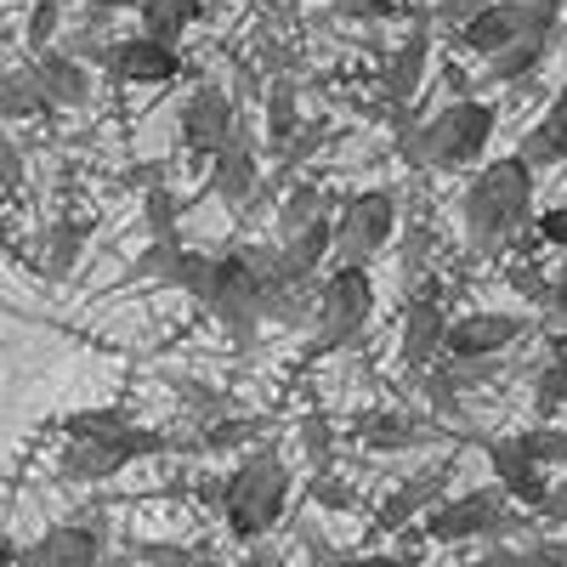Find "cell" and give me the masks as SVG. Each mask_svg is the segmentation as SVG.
Instances as JSON below:
<instances>
[{"label": "cell", "mask_w": 567, "mask_h": 567, "mask_svg": "<svg viewBox=\"0 0 567 567\" xmlns=\"http://www.w3.org/2000/svg\"><path fill=\"white\" fill-rule=\"evenodd\" d=\"M80 7H85V12H136L142 0H80Z\"/></svg>", "instance_id": "42"}, {"label": "cell", "mask_w": 567, "mask_h": 567, "mask_svg": "<svg viewBox=\"0 0 567 567\" xmlns=\"http://www.w3.org/2000/svg\"><path fill=\"white\" fill-rule=\"evenodd\" d=\"M425 58H432V34L425 29H414L398 52H392V63H386V103L392 109H403V103H414V91H420V80H425Z\"/></svg>", "instance_id": "20"}, {"label": "cell", "mask_w": 567, "mask_h": 567, "mask_svg": "<svg viewBox=\"0 0 567 567\" xmlns=\"http://www.w3.org/2000/svg\"><path fill=\"white\" fill-rule=\"evenodd\" d=\"M523 443H528V454L539 460V465H567V432H556V425L550 420H539L534 425V432H523Z\"/></svg>", "instance_id": "32"}, {"label": "cell", "mask_w": 567, "mask_h": 567, "mask_svg": "<svg viewBox=\"0 0 567 567\" xmlns=\"http://www.w3.org/2000/svg\"><path fill=\"white\" fill-rule=\"evenodd\" d=\"M80 245H85V227H80V221H58V227H52V239H45V250H52V261H45V272H52V278H63V272L74 267Z\"/></svg>", "instance_id": "31"}, {"label": "cell", "mask_w": 567, "mask_h": 567, "mask_svg": "<svg viewBox=\"0 0 567 567\" xmlns=\"http://www.w3.org/2000/svg\"><path fill=\"white\" fill-rule=\"evenodd\" d=\"M171 449H182V437H165V432H154V425H125V432H103V437H63L58 477L74 483V488L109 483V477H120L125 465L171 454Z\"/></svg>", "instance_id": "5"}, {"label": "cell", "mask_w": 567, "mask_h": 567, "mask_svg": "<svg viewBox=\"0 0 567 567\" xmlns=\"http://www.w3.org/2000/svg\"><path fill=\"white\" fill-rule=\"evenodd\" d=\"M58 34H63V7H58V0H34V12H29V45H34V52H45Z\"/></svg>", "instance_id": "33"}, {"label": "cell", "mask_w": 567, "mask_h": 567, "mask_svg": "<svg viewBox=\"0 0 567 567\" xmlns=\"http://www.w3.org/2000/svg\"><path fill=\"white\" fill-rule=\"evenodd\" d=\"M567 409V369L545 358V369L534 374V420H556Z\"/></svg>", "instance_id": "29"}, {"label": "cell", "mask_w": 567, "mask_h": 567, "mask_svg": "<svg viewBox=\"0 0 567 567\" xmlns=\"http://www.w3.org/2000/svg\"><path fill=\"white\" fill-rule=\"evenodd\" d=\"M109 556V528L103 523H58L45 528L29 550H18L23 567H91Z\"/></svg>", "instance_id": "16"}, {"label": "cell", "mask_w": 567, "mask_h": 567, "mask_svg": "<svg viewBox=\"0 0 567 567\" xmlns=\"http://www.w3.org/2000/svg\"><path fill=\"white\" fill-rule=\"evenodd\" d=\"M488 136H494V103L454 97L409 136V159L425 171H465L488 154Z\"/></svg>", "instance_id": "4"}, {"label": "cell", "mask_w": 567, "mask_h": 567, "mask_svg": "<svg viewBox=\"0 0 567 567\" xmlns=\"http://www.w3.org/2000/svg\"><path fill=\"white\" fill-rule=\"evenodd\" d=\"M437 499H449V465H425L420 477L398 483V488L381 499V511H374V534H398V528L420 523V516L432 511Z\"/></svg>", "instance_id": "18"}, {"label": "cell", "mask_w": 567, "mask_h": 567, "mask_svg": "<svg viewBox=\"0 0 567 567\" xmlns=\"http://www.w3.org/2000/svg\"><path fill=\"white\" fill-rule=\"evenodd\" d=\"M142 216H148L154 239H182V205L171 199V187L148 182V199H142Z\"/></svg>", "instance_id": "28"}, {"label": "cell", "mask_w": 567, "mask_h": 567, "mask_svg": "<svg viewBox=\"0 0 567 567\" xmlns=\"http://www.w3.org/2000/svg\"><path fill=\"white\" fill-rule=\"evenodd\" d=\"M545 307L561 318V329H567V261H561V272H550V296H545Z\"/></svg>", "instance_id": "39"}, {"label": "cell", "mask_w": 567, "mask_h": 567, "mask_svg": "<svg viewBox=\"0 0 567 567\" xmlns=\"http://www.w3.org/2000/svg\"><path fill=\"white\" fill-rule=\"evenodd\" d=\"M336 12L341 18H392L398 7L392 0H336Z\"/></svg>", "instance_id": "36"}, {"label": "cell", "mask_w": 567, "mask_h": 567, "mask_svg": "<svg viewBox=\"0 0 567 567\" xmlns=\"http://www.w3.org/2000/svg\"><path fill=\"white\" fill-rule=\"evenodd\" d=\"M528 556H539V561H567V539H534Z\"/></svg>", "instance_id": "41"}, {"label": "cell", "mask_w": 567, "mask_h": 567, "mask_svg": "<svg viewBox=\"0 0 567 567\" xmlns=\"http://www.w3.org/2000/svg\"><path fill=\"white\" fill-rule=\"evenodd\" d=\"M539 511L528 505H516L505 494V483H483V488H465L454 499H437L432 511L420 516V534L432 539V545H499L511 534H534L545 523H534Z\"/></svg>", "instance_id": "3"}, {"label": "cell", "mask_w": 567, "mask_h": 567, "mask_svg": "<svg viewBox=\"0 0 567 567\" xmlns=\"http://www.w3.org/2000/svg\"><path fill=\"white\" fill-rule=\"evenodd\" d=\"M528 336V318L516 312H465L449 323V358H499Z\"/></svg>", "instance_id": "17"}, {"label": "cell", "mask_w": 567, "mask_h": 567, "mask_svg": "<svg viewBox=\"0 0 567 567\" xmlns=\"http://www.w3.org/2000/svg\"><path fill=\"white\" fill-rule=\"evenodd\" d=\"M556 23H567L561 0H488V7L460 29V45L477 58H494L523 34H556Z\"/></svg>", "instance_id": "7"}, {"label": "cell", "mask_w": 567, "mask_h": 567, "mask_svg": "<svg viewBox=\"0 0 567 567\" xmlns=\"http://www.w3.org/2000/svg\"><path fill=\"white\" fill-rule=\"evenodd\" d=\"M534 233L550 245V250H567V205H550V210H539L534 216Z\"/></svg>", "instance_id": "34"}, {"label": "cell", "mask_w": 567, "mask_h": 567, "mask_svg": "<svg viewBox=\"0 0 567 567\" xmlns=\"http://www.w3.org/2000/svg\"><path fill=\"white\" fill-rule=\"evenodd\" d=\"M239 120H245L239 103H233L216 80H199L194 91H187V103H182V148L194 154L199 165H210L227 148V136L239 131Z\"/></svg>", "instance_id": "10"}, {"label": "cell", "mask_w": 567, "mask_h": 567, "mask_svg": "<svg viewBox=\"0 0 567 567\" xmlns=\"http://www.w3.org/2000/svg\"><path fill=\"white\" fill-rule=\"evenodd\" d=\"M392 233H398V199L386 187H363V194L341 199V210H336V261L369 267L374 256H386Z\"/></svg>", "instance_id": "8"}, {"label": "cell", "mask_w": 567, "mask_h": 567, "mask_svg": "<svg viewBox=\"0 0 567 567\" xmlns=\"http://www.w3.org/2000/svg\"><path fill=\"white\" fill-rule=\"evenodd\" d=\"M483 454H488V465H494V477L505 483V494L516 499V505H528V511H545V499H550V465H539L534 454H528V443H523V432L516 437H483Z\"/></svg>", "instance_id": "14"}, {"label": "cell", "mask_w": 567, "mask_h": 567, "mask_svg": "<svg viewBox=\"0 0 567 567\" xmlns=\"http://www.w3.org/2000/svg\"><path fill=\"white\" fill-rule=\"evenodd\" d=\"M296 477H290V460L278 449H250L239 465L227 471L221 483V516H227V534L239 545H256L261 534H272L290 511Z\"/></svg>", "instance_id": "2"}, {"label": "cell", "mask_w": 567, "mask_h": 567, "mask_svg": "<svg viewBox=\"0 0 567 567\" xmlns=\"http://www.w3.org/2000/svg\"><path fill=\"white\" fill-rule=\"evenodd\" d=\"M301 443H307L312 460H329V449H336V437H329V425H323V420H307V425H301Z\"/></svg>", "instance_id": "37"}, {"label": "cell", "mask_w": 567, "mask_h": 567, "mask_svg": "<svg viewBox=\"0 0 567 567\" xmlns=\"http://www.w3.org/2000/svg\"><path fill=\"white\" fill-rule=\"evenodd\" d=\"M29 74H34L40 97L52 109H85L91 103V69H85V58L63 52V45H45Z\"/></svg>", "instance_id": "19"}, {"label": "cell", "mask_w": 567, "mask_h": 567, "mask_svg": "<svg viewBox=\"0 0 567 567\" xmlns=\"http://www.w3.org/2000/svg\"><path fill=\"white\" fill-rule=\"evenodd\" d=\"M227 329V341L250 352L256 336H261V323H267V290H261V272L250 261V250H233L221 256V284H216V307H210Z\"/></svg>", "instance_id": "9"}, {"label": "cell", "mask_w": 567, "mask_h": 567, "mask_svg": "<svg viewBox=\"0 0 567 567\" xmlns=\"http://www.w3.org/2000/svg\"><path fill=\"white\" fill-rule=\"evenodd\" d=\"M125 425H136L120 403H103V409H74L63 420V437H103V432H125Z\"/></svg>", "instance_id": "27"}, {"label": "cell", "mask_w": 567, "mask_h": 567, "mask_svg": "<svg viewBox=\"0 0 567 567\" xmlns=\"http://www.w3.org/2000/svg\"><path fill=\"white\" fill-rule=\"evenodd\" d=\"M296 131H301L296 80H272V91H267V136H272V148H290Z\"/></svg>", "instance_id": "24"}, {"label": "cell", "mask_w": 567, "mask_h": 567, "mask_svg": "<svg viewBox=\"0 0 567 567\" xmlns=\"http://www.w3.org/2000/svg\"><path fill=\"white\" fill-rule=\"evenodd\" d=\"M136 18H142V29L159 34V40H182L187 29L199 23V0H142Z\"/></svg>", "instance_id": "23"}, {"label": "cell", "mask_w": 567, "mask_h": 567, "mask_svg": "<svg viewBox=\"0 0 567 567\" xmlns=\"http://www.w3.org/2000/svg\"><path fill=\"white\" fill-rule=\"evenodd\" d=\"M318 216H329L323 187L301 182V187H290V199L278 205V233H296V227H307V221H318Z\"/></svg>", "instance_id": "26"}, {"label": "cell", "mask_w": 567, "mask_h": 567, "mask_svg": "<svg viewBox=\"0 0 567 567\" xmlns=\"http://www.w3.org/2000/svg\"><path fill=\"white\" fill-rule=\"evenodd\" d=\"M534 159L528 154H499L488 165H477V176H471L465 199H460V216H465V233L471 245H477L483 256L511 245L523 227H534Z\"/></svg>", "instance_id": "1"}, {"label": "cell", "mask_w": 567, "mask_h": 567, "mask_svg": "<svg viewBox=\"0 0 567 567\" xmlns=\"http://www.w3.org/2000/svg\"><path fill=\"white\" fill-rule=\"evenodd\" d=\"M352 432L374 454H409V449H432V443L454 437V432H443V414H409V409H369V414H358Z\"/></svg>", "instance_id": "12"}, {"label": "cell", "mask_w": 567, "mask_h": 567, "mask_svg": "<svg viewBox=\"0 0 567 567\" xmlns=\"http://www.w3.org/2000/svg\"><path fill=\"white\" fill-rule=\"evenodd\" d=\"M45 109H52V103L40 97L34 74L29 69H12L7 74V109H0V114H7V120H29V114H45Z\"/></svg>", "instance_id": "30"}, {"label": "cell", "mask_w": 567, "mask_h": 567, "mask_svg": "<svg viewBox=\"0 0 567 567\" xmlns=\"http://www.w3.org/2000/svg\"><path fill=\"white\" fill-rule=\"evenodd\" d=\"M0 159H7V187L18 194V187H23V154H18V142H12V136H7V148H0Z\"/></svg>", "instance_id": "40"}, {"label": "cell", "mask_w": 567, "mask_h": 567, "mask_svg": "<svg viewBox=\"0 0 567 567\" xmlns=\"http://www.w3.org/2000/svg\"><path fill=\"white\" fill-rule=\"evenodd\" d=\"M523 154H528L534 165H567V80L556 85L545 120L523 136Z\"/></svg>", "instance_id": "21"}, {"label": "cell", "mask_w": 567, "mask_h": 567, "mask_svg": "<svg viewBox=\"0 0 567 567\" xmlns=\"http://www.w3.org/2000/svg\"><path fill=\"white\" fill-rule=\"evenodd\" d=\"M256 437H261V420L216 414V420L205 425V437H194V449H205V454H227V449H245V443H256Z\"/></svg>", "instance_id": "25"}, {"label": "cell", "mask_w": 567, "mask_h": 567, "mask_svg": "<svg viewBox=\"0 0 567 567\" xmlns=\"http://www.w3.org/2000/svg\"><path fill=\"white\" fill-rule=\"evenodd\" d=\"M374 318V278L369 267H347L336 261L323 272V296H318V318H312V352H341L352 347Z\"/></svg>", "instance_id": "6"}, {"label": "cell", "mask_w": 567, "mask_h": 567, "mask_svg": "<svg viewBox=\"0 0 567 567\" xmlns=\"http://www.w3.org/2000/svg\"><path fill=\"white\" fill-rule=\"evenodd\" d=\"M539 516H545V528H567V477L550 488V499H545V511H539Z\"/></svg>", "instance_id": "38"}, {"label": "cell", "mask_w": 567, "mask_h": 567, "mask_svg": "<svg viewBox=\"0 0 567 567\" xmlns=\"http://www.w3.org/2000/svg\"><path fill=\"white\" fill-rule=\"evenodd\" d=\"M114 80L125 85H165L182 74V52H176V40H159L148 29H136L131 40H114L109 45V63H103Z\"/></svg>", "instance_id": "15"}, {"label": "cell", "mask_w": 567, "mask_h": 567, "mask_svg": "<svg viewBox=\"0 0 567 567\" xmlns=\"http://www.w3.org/2000/svg\"><path fill=\"white\" fill-rule=\"evenodd\" d=\"M488 7V0H437V18L449 23V29H465L471 18H477Z\"/></svg>", "instance_id": "35"}, {"label": "cell", "mask_w": 567, "mask_h": 567, "mask_svg": "<svg viewBox=\"0 0 567 567\" xmlns=\"http://www.w3.org/2000/svg\"><path fill=\"white\" fill-rule=\"evenodd\" d=\"M210 194H216L227 210H256L250 199L261 194V159H256L250 120H239V131L227 136V148L210 159Z\"/></svg>", "instance_id": "13"}, {"label": "cell", "mask_w": 567, "mask_h": 567, "mask_svg": "<svg viewBox=\"0 0 567 567\" xmlns=\"http://www.w3.org/2000/svg\"><path fill=\"white\" fill-rule=\"evenodd\" d=\"M449 312H443V296H437V284H420V290L403 301V329H398V358L403 369L425 374L432 363L449 358Z\"/></svg>", "instance_id": "11"}, {"label": "cell", "mask_w": 567, "mask_h": 567, "mask_svg": "<svg viewBox=\"0 0 567 567\" xmlns=\"http://www.w3.org/2000/svg\"><path fill=\"white\" fill-rule=\"evenodd\" d=\"M545 52H550V34H523L516 45H505V52L488 58V74H494L499 85H523V80L545 63Z\"/></svg>", "instance_id": "22"}]
</instances>
